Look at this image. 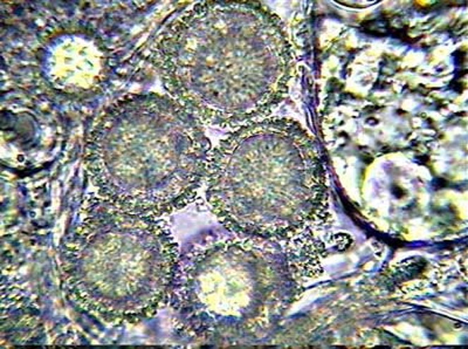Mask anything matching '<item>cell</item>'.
I'll list each match as a JSON object with an SVG mask.
<instances>
[{
    "label": "cell",
    "mask_w": 468,
    "mask_h": 349,
    "mask_svg": "<svg viewBox=\"0 0 468 349\" xmlns=\"http://www.w3.org/2000/svg\"><path fill=\"white\" fill-rule=\"evenodd\" d=\"M154 64L172 99L202 124L227 127L280 102L291 49L277 17L258 4L202 1L162 33Z\"/></svg>",
    "instance_id": "1"
},
{
    "label": "cell",
    "mask_w": 468,
    "mask_h": 349,
    "mask_svg": "<svg viewBox=\"0 0 468 349\" xmlns=\"http://www.w3.org/2000/svg\"><path fill=\"white\" fill-rule=\"evenodd\" d=\"M206 199L233 232L315 247L327 220V190L318 151L293 121L244 124L213 149Z\"/></svg>",
    "instance_id": "2"
},
{
    "label": "cell",
    "mask_w": 468,
    "mask_h": 349,
    "mask_svg": "<svg viewBox=\"0 0 468 349\" xmlns=\"http://www.w3.org/2000/svg\"><path fill=\"white\" fill-rule=\"evenodd\" d=\"M202 122L171 96L137 94L114 103L85 143V167L103 204L158 217L195 199L211 144Z\"/></svg>",
    "instance_id": "3"
},
{
    "label": "cell",
    "mask_w": 468,
    "mask_h": 349,
    "mask_svg": "<svg viewBox=\"0 0 468 349\" xmlns=\"http://www.w3.org/2000/svg\"><path fill=\"white\" fill-rule=\"evenodd\" d=\"M179 259L160 219L102 204L66 242L62 276L69 298L87 314L106 325H133L169 302Z\"/></svg>",
    "instance_id": "4"
},
{
    "label": "cell",
    "mask_w": 468,
    "mask_h": 349,
    "mask_svg": "<svg viewBox=\"0 0 468 349\" xmlns=\"http://www.w3.org/2000/svg\"><path fill=\"white\" fill-rule=\"evenodd\" d=\"M270 284V259L251 238L208 240L179 259L169 302L188 336L219 339L259 321Z\"/></svg>",
    "instance_id": "5"
},
{
    "label": "cell",
    "mask_w": 468,
    "mask_h": 349,
    "mask_svg": "<svg viewBox=\"0 0 468 349\" xmlns=\"http://www.w3.org/2000/svg\"><path fill=\"white\" fill-rule=\"evenodd\" d=\"M44 71L49 81L64 92H88L102 80L104 57L92 40L68 35L49 48Z\"/></svg>",
    "instance_id": "6"
}]
</instances>
